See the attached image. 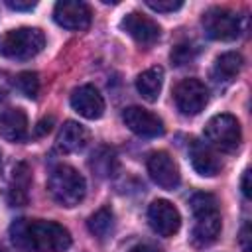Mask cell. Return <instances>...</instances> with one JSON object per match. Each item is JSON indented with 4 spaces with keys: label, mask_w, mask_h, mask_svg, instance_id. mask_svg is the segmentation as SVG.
<instances>
[{
    "label": "cell",
    "mask_w": 252,
    "mask_h": 252,
    "mask_svg": "<svg viewBox=\"0 0 252 252\" xmlns=\"http://www.w3.org/2000/svg\"><path fill=\"white\" fill-rule=\"evenodd\" d=\"M10 236L18 248L35 252H65L71 246L69 230L55 220L18 219L10 224Z\"/></svg>",
    "instance_id": "obj_1"
},
{
    "label": "cell",
    "mask_w": 252,
    "mask_h": 252,
    "mask_svg": "<svg viewBox=\"0 0 252 252\" xmlns=\"http://www.w3.org/2000/svg\"><path fill=\"white\" fill-rule=\"evenodd\" d=\"M47 189L55 203L71 209V207H77L85 199L87 183H85V177L75 167L67 163H59L49 173Z\"/></svg>",
    "instance_id": "obj_2"
},
{
    "label": "cell",
    "mask_w": 252,
    "mask_h": 252,
    "mask_svg": "<svg viewBox=\"0 0 252 252\" xmlns=\"http://www.w3.org/2000/svg\"><path fill=\"white\" fill-rule=\"evenodd\" d=\"M45 45V35L39 28H16L0 33V55L14 61L35 57Z\"/></svg>",
    "instance_id": "obj_3"
},
{
    "label": "cell",
    "mask_w": 252,
    "mask_h": 252,
    "mask_svg": "<svg viewBox=\"0 0 252 252\" xmlns=\"http://www.w3.org/2000/svg\"><path fill=\"white\" fill-rule=\"evenodd\" d=\"M203 134L211 148L224 154L236 152L242 140L240 124L232 114H215L213 118H209Z\"/></svg>",
    "instance_id": "obj_4"
},
{
    "label": "cell",
    "mask_w": 252,
    "mask_h": 252,
    "mask_svg": "<svg viewBox=\"0 0 252 252\" xmlns=\"http://www.w3.org/2000/svg\"><path fill=\"white\" fill-rule=\"evenodd\" d=\"M205 35L217 41H232L240 35V16L226 8H211L201 18Z\"/></svg>",
    "instance_id": "obj_5"
},
{
    "label": "cell",
    "mask_w": 252,
    "mask_h": 252,
    "mask_svg": "<svg viewBox=\"0 0 252 252\" xmlns=\"http://www.w3.org/2000/svg\"><path fill=\"white\" fill-rule=\"evenodd\" d=\"M173 100L181 114L197 116L209 102V91L199 79H181L173 89Z\"/></svg>",
    "instance_id": "obj_6"
},
{
    "label": "cell",
    "mask_w": 252,
    "mask_h": 252,
    "mask_svg": "<svg viewBox=\"0 0 252 252\" xmlns=\"http://www.w3.org/2000/svg\"><path fill=\"white\" fill-rule=\"evenodd\" d=\"M148 220L154 232L165 238L173 236L181 226V215L177 207L165 199H158L148 207Z\"/></svg>",
    "instance_id": "obj_7"
},
{
    "label": "cell",
    "mask_w": 252,
    "mask_h": 252,
    "mask_svg": "<svg viewBox=\"0 0 252 252\" xmlns=\"http://www.w3.org/2000/svg\"><path fill=\"white\" fill-rule=\"evenodd\" d=\"M91 8L81 0H61L53 8V20L65 30H87L91 26Z\"/></svg>",
    "instance_id": "obj_8"
},
{
    "label": "cell",
    "mask_w": 252,
    "mask_h": 252,
    "mask_svg": "<svg viewBox=\"0 0 252 252\" xmlns=\"http://www.w3.org/2000/svg\"><path fill=\"white\" fill-rule=\"evenodd\" d=\"M148 173L154 179V183H158L165 191H173L181 181L179 167H177L175 159L167 152L150 154V158H148Z\"/></svg>",
    "instance_id": "obj_9"
},
{
    "label": "cell",
    "mask_w": 252,
    "mask_h": 252,
    "mask_svg": "<svg viewBox=\"0 0 252 252\" xmlns=\"http://www.w3.org/2000/svg\"><path fill=\"white\" fill-rule=\"evenodd\" d=\"M122 120L128 126L130 132L142 138H156L163 134V122L158 114L152 110H146L142 106H128L122 112Z\"/></svg>",
    "instance_id": "obj_10"
},
{
    "label": "cell",
    "mask_w": 252,
    "mask_h": 252,
    "mask_svg": "<svg viewBox=\"0 0 252 252\" xmlns=\"http://www.w3.org/2000/svg\"><path fill=\"white\" fill-rule=\"evenodd\" d=\"M120 28L138 43V45H152L159 39V26L148 18L146 14H140V12H130L122 18L120 22Z\"/></svg>",
    "instance_id": "obj_11"
},
{
    "label": "cell",
    "mask_w": 252,
    "mask_h": 252,
    "mask_svg": "<svg viewBox=\"0 0 252 252\" xmlns=\"http://www.w3.org/2000/svg\"><path fill=\"white\" fill-rule=\"evenodd\" d=\"M71 108L87 120H96L104 114V98L93 85H81L71 93Z\"/></svg>",
    "instance_id": "obj_12"
},
{
    "label": "cell",
    "mask_w": 252,
    "mask_h": 252,
    "mask_svg": "<svg viewBox=\"0 0 252 252\" xmlns=\"http://www.w3.org/2000/svg\"><path fill=\"white\" fill-rule=\"evenodd\" d=\"M222 228V220L219 211H209V213H201L195 215V224H193V232H191V240L195 246L205 248L209 244H213Z\"/></svg>",
    "instance_id": "obj_13"
},
{
    "label": "cell",
    "mask_w": 252,
    "mask_h": 252,
    "mask_svg": "<svg viewBox=\"0 0 252 252\" xmlns=\"http://www.w3.org/2000/svg\"><path fill=\"white\" fill-rule=\"evenodd\" d=\"M30 185H32V171L26 161H20L12 169V177L8 183L6 199L10 207H24L30 197Z\"/></svg>",
    "instance_id": "obj_14"
},
{
    "label": "cell",
    "mask_w": 252,
    "mask_h": 252,
    "mask_svg": "<svg viewBox=\"0 0 252 252\" xmlns=\"http://www.w3.org/2000/svg\"><path fill=\"white\" fill-rule=\"evenodd\" d=\"M28 134V116L22 108L10 106L0 110V138L6 142H22Z\"/></svg>",
    "instance_id": "obj_15"
},
{
    "label": "cell",
    "mask_w": 252,
    "mask_h": 252,
    "mask_svg": "<svg viewBox=\"0 0 252 252\" xmlns=\"http://www.w3.org/2000/svg\"><path fill=\"white\" fill-rule=\"evenodd\" d=\"M189 159H191L193 169L203 177H215L220 171V159L211 150V146H207L203 142H197V140L191 142Z\"/></svg>",
    "instance_id": "obj_16"
},
{
    "label": "cell",
    "mask_w": 252,
    "mask_h": 252,
    "mask_svg": "<svg viewBox=\"0 0 252 252\" xmlns=\"http://www.w3.org/2000/svg\"><path fill=\"white\" fill-rule=\"evenodd\" d=\"M87 142H89V130L75 120H67L57 134L55 148L63 154H73V152L83 150Z\"/></svg>",
    "instance_id": "obj_17"
},
{
    "label": "cell",
    "mask_w": 252,
    "mask_h": 252,
    "mask_svg": "<svg viewBox=\"0 0 252 252\" xmlns=\"http://www.w3.org/2000/svg\"><path fill=\"white\" fill-rule=\"evenodd\" d=\"M242 63H244V59L236 51H226V53L219 55L217 61H215L213 73H211L215 85H228V83H232V79H236V75L240 73Z\"/></svg>",
    "instance_id": "obj_18"
},
{
    "label": "cell",
    "mask_w": 252,
    "mask_h": 252,
    "mask_svg": "<svg viewBox=\"0 0 252 252\" xmlns=\"http://www.w3.org/2000/svg\"><path fill=\"white\" fill-rule=\"evenodd\" d=\"M163 87V69L159 65H154L146 71H142L136 79V89L148 102H156Z\"/></svg>",
    "instance_id": "obj_19"
},
{
    "label": "cell",
    "mask_w": 252,
    "mask_h": 252,
    "mask_svg": "<svg viewBox=\"0 0 252 252\" xmlns=\"http://www.w3.org/2000/svg\"><path fill=\"white\" fill-rule=\"evenodd\" d=\"M87 226H89L91 234L96 236L98 240L108 238L114 230V213H112V209L110 207H100L98 211H94L89 217Z\"/></svg>",
    "instance_id": "obj_20"
},
{
    "label": "cell",
    "mask_w": 252,
    "mask_h": 252,
    "mask_svg": "<svg viewBox=\"0 0 252 252\" xmlns=\"http://www.w3.org/2000/svg\"><path fill=\"white\" fill-rule=\"evenodd\" d=\"M118 167V159L112 148L102 146L96 152H93L91 156V169L98 175V177H110Z\"/></svg>",
    "instance_id": "obj_21"
},
{
    "label": "cell",
    "mask_w": 252,
    "mask_h": 252,
    "mask_svg": "<svg viewBox=\"0 0 252 252\" xmlns=\"http://www.w3.org/2000/svg\"><path fill=\"white\" fill-rule=\"evenodd\" d=\"M16 87L18 91L28 96V98H35L37 93H39V79H37V73L33 71H24L16 77Z\"/></svg>",
    "instance_id": "obj_22"
},
{
    "label": "cell",
    "mask_w": 252,
    "mask_h": 252,
    "mask_svg": "<svg viewBox=\"0 0 252 252\" xmlns=\"http://www.w3.org/2000/svg\"><path fill=\"white\" fill-rule=\"evenodd\" d=\"M189 205H191L193 215H201V213H209V211H219V201H217V197L211 195V193H205V191L195 193V195L189 199Z\"/></svg>",
    "instance_id": "obj_23"
},
{
    "label": "cell",
    "mask_w": 252,
    "mask_h": 252,
    "mask_svg": "<svg viewBox=\"0 0 252 252\" xmlns=\"http://www.w3.org/2000/svg\"><path fill=\"white\" fill-rule=\"evenodd\" d=\"M146 6L152 8L154 12H161V14H169L175 12L183 6L181 0H146Z\"/></svg>",
    "instance_id": "obj_24"
},
{
    "label": "cell",
    "mask_w": 252,
    "mask_h": 252,
    "mask_svg": "<svg viewBox=\"0 0 252 252\" xmlns=\"http://www.w3.org/2000/svg\"><path fill=\"white\" fill-rule=\"evenodd\" d=\"M193 55H195V51H193L191 45H175V47L171 49V61H173L175 65H185V63H189V61L193 59Z\"/></svg>",
    "instance_id": "obj_25"
},
{
    "label": "cell",
    "mask_w": 252,
    "mask_h": 252,
    "mask_svg": "<svg viewBox=\"0 0 252 252\" xmlns=\"http://www.w3.org/2000/svg\"><path fill=\"white\" fill-rule=\"evenodd\" d=\"M6 6L12 8V10H33L35 8V2L32 0H6Z\"/></svg>",
    "instance_id": "obj_26"
},
{
    "label": "cell",
    "mask_w": 252,
    "mask_h": 252,
    "mask_svg": "<svg viewBox=\"0 0 252 252\" xmlns=\"http://www.w3.org/2000/svg\"><path fill=\"white\" fill-rule=\"evenodd\" d=\"M51 128H53V118H51V116H49V118H43V120H39V122H37L35 136H43V134H47Z\"/></svg>",
    "instance_id": "obj_27"
},
{
    "label": "cell",
    "mask_w": 252,
    "mask_h": 252,
    "mask_svg": "<svg viewBox=\"0 0 252 252\" xmlns=\"http://www.w3.org/2000/svg\"><path fill=\"white\" fill-rule=\"evenodd\" d=\"M240 187H242V193L246 199L252 197V187H250V169H244L242 173V181H240Z\"/></svg>",
    "instance_id": "obj_28"
},
{
    "label": "cell",
    "mask_w": 252,
    "mask_h": 252,
    "mask_svg": "<svg viewBox=\"0 0 252 252\" xmlns=\"http://www.w3.org/2000/svg\"><path fill=\"white\" fill-rule=\"evenodd\" d=\"M128 252H159V250L156 246H152V244H136Z\"/></svg>",
    "instance_id": "obj_29"
},
{
    "label": "cell",
    "mask_w": 252,
    "mask_h": 252,
    "mask_svg": "<svg viewBox=\"0 0 252 252\" xmlns=\"http://www.w3.org/2000/svg\"><path fill=\"white\" fill-rule=\"evenodd\" d=\"M0 252H14V250H8V248H2Z\"/></svg>",
    "instance_id": "obj_30"
}]
</instances>
